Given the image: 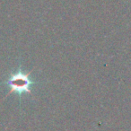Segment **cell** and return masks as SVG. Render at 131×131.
<instances>
[{
	"instance_id": "6da1fadb",
	"label": "cell",
	"mask_w": 131,
	"mask_h": 131,
	"mask_svg": "<svg viewBox=\"0 0 131 131\" xmlns=\"http://www.w3.org/2000/svg\"><path fill=\"white\" fill-rule=\"evenodd\" d=\"M29 73L24 72L21 66L15 73H11L8 78L4 82V84L8 86L10 89L9 93L6 94V97L12 93H16L18 96L21 98L24 93H31V89L33 85L35 84V82L31 78Z\"/></svg>"
}]
</instances>
